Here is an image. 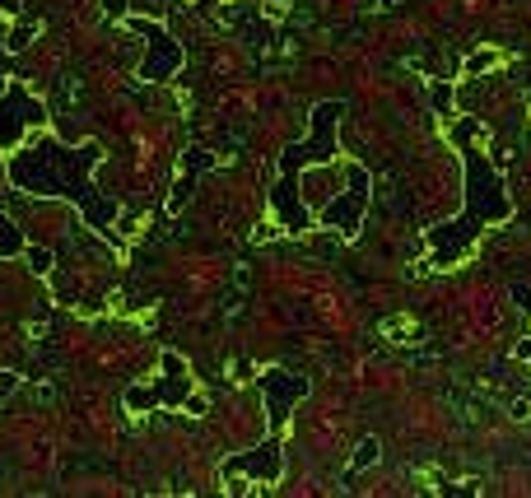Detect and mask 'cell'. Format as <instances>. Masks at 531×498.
I'll use <instances>...</instances> for the list:
<instances>
[{"instance_id": "1", "label": "cell", "mask_w": 531, "mask_h": 498, "mask_svg": "<svg viewBox=\"0 0 531 498\" xmlns=\"http://www.w3.org/2000/svg\"><path fill=\"white\" fill-rule=\"evenodd\" d=\"M103 163V145L84 140V145H66L47 131H33L19 149H10V182L28 196H56L80 210V219L94 233H103L117 247V215L122 205L103 187H94V168Z\"/></svg>"}, {"instance_id": "2", "label": "cell", "mask_w": 531, "mask_h": 498, "mask_svg": "<svg viewBox=\"0 0 531 498\" xmlns=\"http://www.w3.org/2000/svg\"><path fill=\"white\" fill-rule=\"evenodd\" d=\"M341 117H345L341 98H322L313 108V117H308V135L299 145L280 149V173H275V187H271V215L285 233L313 229V210H308V201L299 191V173L341 159Z\"/></svg>"}, {"instance_id": "3", "label": "cell", "mask_w": 531, "mask_h": 498, "mask_svg": "<svg viewBox=\"0 0 531 498\" xmlns=\"http://www.w3.org/2000/svg\"><path fill=\"white\" fill-rule=\"evenodd\" d=\"M457 154H462V168H466L462 215H471L476 224H485V229H490V224H508V219H513V196H508V187H504V173L480 154L476 140H471V145H457Z\"/></svg>"}, {"instance_id": "4", "label": "cell", "mask_w": 531, "mask_h": 498, "mask_svg": "<svg viewBox=\"0 0 531 498\" xmlns=\"http://www.w3.org/2000/svg\"><path fill=\"white\" fill-rule=\"evenodd\" d=\"M368 205H373V173H368L364 163H350V168H345V182L317 205L313 215L322 229L341 233V238H354L368 215Z\"/></svg>"}, {"instance_id": "5", "label": "cell", "mask_w": 531, "mask_h": 498, "mask_svg": "<svg viewBox=\"0 0 531 498\" xmlns=\"http://www.w3.org/2000/svg\"><path fill=\"white\" fill-rule=\"evenodd\" d=\"M131 33H140L145 38V56H140L136 75L145 84H164L173 80V75H182V66H187V52H182V42L168 33L159 19H145V14H126L122 19Z\"/></svg>"}, {"instance_id": "6", "label": "cell", "mask_w": 531, "mask_h": 498, "mask_svg": "<svg viewBox=\"0 0 531 498\" xmlns=\"http://www.w3.org/2000/svg\"><path fill=\"white\" fill-rule=\"evenodd\" d=\"M33 131H47V103H42L28 84H5L0 89V149L10 154L19 149Z\"/></svg>"}, {"instance_id": "7", "label": "cell", "mask_w": 531, "mask_h": 498, "mask_svg": "<svg viewBox=\"0 0 531 498\" xmlns=\"http://www.w3.org/2000/svg\"><path fill=\"white\" fill-rule=\"evenodd\" d=\"M257 480V485H280L285 475V433H266L261 447H247V452H233V457L219 461V480L233 485V480Z\"/></svg>"}, {"instance_id": "8", "label": "cell", "mask_w": 531, "mask_h": 498, "mask_svg": "<svg viewBox=\"0 0 531 498\" xmlns=\"http://www.w3.org/2000/svg\"><path fill=\"white\" fill-rule=\"evenodd\" d=\"M480 233H485V224H476L471 215H452L448 224H434V229L424 233V243H429V266L452 270L471 247H476Z\"/></svg>"}, {"instance_id": "9", "label": "cell", "mask_w": 531, "mask_h": 498, "mask_svg": "<svg viewBox=\"0 0 531 498\" xmlns=\"http://www.w3.org/2000/svg\"><path fill=\"white\" fill-rule=\"evenodd\" d=\"M313 391V382L299 373H285V368H266L261 373V396H266V424L271 433H285L289 419H294V405Z\"/></svg>"}, {"instance_id": "10", "label": "cell", "mask_w": 531, "mask_h": 498, "mask_svg": "<svg viewBox=\"0 0 531 498\" xmlns=\"http://www.w3.org/2000/svg\"><path fill=\"white\" fill-rule=\"evenodd\" d=\"M150 387H154V396H159V410H182V401L196 391V382H191V364L177 350H164L159 354V373H154Z\"/></svg>"}, {"instance_id": "11", "label": "cell", "mask_w": 531, "mask_h": 498, "mask_svg": "<svg viewBox=\"0 0 531 498\" xmlns=\"http://www.w3.org/2000/svg\"><path fill=\"white\" fill-rule=\"evenodd\" d=\"M205 168H210V154H205V149H187V159H182V173H177V187H173V196H168V210H173V215L191 201V191H196V182H201Z\"/></svg>"}, {"instance_id": "12", "label": "cell", "mask_w": 531, "mask_h": 498, "mask_svg": "<svg viewBox=\"0 0 531 498\" xmlns=\"http://www.w3.org/2000/svg\"><path fill=\"white\" fill-rule=\"evenodd\" d=\"M24 229H19V224H14L10 215H5V210H0V261H14V256H24Z\"/></svg>"}, {"instance_id": "13", "label": "cell", "mask_w": 531, "mask_h": 498, "mask_svg": "<svg viewBox=\"0 0 531 498\" xmlns=\"http://www.w3.org/2000/svg\"><path fill=\"white\" fill-rule=\"evenodd\" d=\"M499 66H504V52H499V47H471L462 61L466 75H490V70H499Z\"/></svg>"}, {"instance_id": "14", "label": "cell", "mask_w": 531, "mask_h": 498, "mask_svg": "<svg viewBox=\"0 0 531 498\" xmlns=\"http://www.w3.org/2000/svg\"><path fill=\"white\" fill-rule=\"evenodd\" d=\"M429 103H434V117L438 122H452L457 117V89L448 80H434L429 84Z\"/></svg>"}, {"instance_id": "15", "label": "cell", "mask_w": 531, "mask_h": 498, "mask_svg": "<svg viewBox=\"0 0 531 498\" xmlns=\"http://www.w3.org/2000/svg\"><path fill=\"white\" fill-rule=\"evenodd\" d=\"M38 33H42L38 19H19V14H14L10 33H5V47H10V52H24V47H33V42H38Z\"/></svg>"}, {"instance_id": "16", "label": "cell", "mask_w": 531, "mask_h": 498, "mask_svg": "<svg viewBox=\"0 0 531 498\" xmlns=\"http://www.w3.org/2000/svg\"><path fill=\"white\" fill-rule=\"evenodd\" d=\"M122 405L131 410V415H150V410H159V396H154L150 382H131L122 396Z\"/></svg>"}, {"instance_id": "17", "label": "cell", "mask_w": 531, "mask_h": 498, "mask_svg": "<svg viewBox=\"0 0 531 498\" xmlns=\"http://www.w3.org/2000/svg\"><path fill=\"white\" fill-rule=\"evenodd\" d=\"M378 457H382V443H378V438H373V433H368V438H359V447H354L350 471H345V475H350V480H354V475H359V471H368V466H378Z\"/></svg>"}, {"instance_id": "18", "label": "cell", "mask_w": 531, "mask_h": 498, "mask_svg": "<svg viewBox=\"0 0 531 498\" xmlns=\"http://www.w3.org/2000/svg\"><path fill=\"white\" fill-rule=\"evenodd\" d=\"M24 261H28L33 275H42V280L56 270V252H52V247H42V243H24Z\"/></svg>"}, {"instance_id": "19", "label": "cell", "mask_w": 531, "mask_h": 498, "mask_svg": "<svg viewBox=\"0 0 531 498\" xmlns=\"http://www.w3.org/2000/svg\"><path fill=\"white\" fill-rule=\"evenodd\" d=\"M485 135V126L476 122V117H462V122H448V140H452V149L457 145H471V140H480Z\"/></svg>"}, {"instance_id": "20", "label": "cell", "mask_w": 531, "mask_h": 498, "mask_svg": "<svg viewBox=\"0 0 531 498\" xmlns=\"http://www.w3.org/2000/svg\"><path fill=\"white\" fill-rule=\"evenodd\" d=\"M14 391H19V373H14V368H0V405L10 401Z\"/></svg>"}, {"instance_id": "21", "label": "cell", "mask_w": 531, "mask_h": 498, "mask_svg": "<svg viewBox=\"0 0 531 498\" xmlns=\"http://www.w3.org/2000/svg\"><path fill=\"white\" fill-rule=\"evenodd\" d=\"M182 410H187V415H205V410H210V401H205L201 391H191L187 401H182Z\"/></svg>"}, {"instance_id": "22", "label": "cell", "mask_w": 531, "mask_h": 498, "mask_svg": "<svg viewBox=\"0 0 531 498\" xmlns=\"http://www.w3.org/2000/svg\"><path fill=\"white\" fill-rule=\"evenodd\" d=\"M103 14H108V19H117V24H122L126 14H131V5H126V0H103Z\"/></svg>"}, {"instance_id": "23", "label": "cell", "mask_w": 531, "mask_h": 498, "mask_svg": "<svg viewBox=\"0 0 531 498\" xmlns=\"http://www.w3.org/2000/svg\"><path fill=\"white\" fill-rule=\"evenodd\" d=\"M513 303H518L522 312H531V284H513Z\"/></svg>"}, {"instance_id": "24", "label": "cell", "mask_w": 531, "mask_h": 498, "mask_svg": "<svg viewBox=\"0 0 531 498\" xmlns=\"http://www.w3.org/2000/svg\"><path fill=\"white\" fill-rule=\"evenodd\" d=\"M508 415L518 419V424H527V419H531V401H527V396H518V401H513V410H508Z\"/></svg>"}, {"instance_id": "25", "label": "cell", "mask_w": 531, "mask_h": 498, "mask_svg": "<svg viewBox=\"0 0 531 498\" xmlns=\"http://www.w3.org/2000/svg\"><path fill=\"white\" fill-rule=\"evenodd\" d=\"M513 359H522V364H531V336H522L518 345H513Z\"/></svg>"}, {"instance_id": "26", "label": "cell", "mask_w": 531, "mask_h": 498, "mask_svg": "<svg viewBox=\"0 0 531 498\" xmlns=\"http://www.w3.org/2000/svg\"><path fill=\"white\" fill-rule=\"evenodd\" d=\"M480 489H485V480H462V485L448 489V494H480Z\"/></svg>"}, {"instance_id": "27", "label": "cell", "mask_w": 531, "mask_h": 498, "mask_svg": "<svg viewBox=\"0 0 531 498\" xmlns=\"http://www.w3.org/2000/svg\"><path fill=\"white\" fill-rule=\"evenodd\" d=\"M0 14H10L14 19V14H19V0H0Z\"/></svg>"}, {"instance_id": "28", "label": "cell", "mask_w": 531, "mask_h": 498, "mask_svg": "<svg viewBox=\"0 0 531 498\" xmlns=\"http://www.w3.org/2000/svg\"><path fill=\"white\" fill-rule=\"evenodd\" d=\"M5 84H10V80H5V75H0V89H5Z\"/></svg>"}, {"instance_id": "29", "label": "cell", "mask_w": 531, "mask_h": 498, "mask_svg": "<svg viewBox=\"0 0 531 498\" xmlns=\"http://www.w3.org/2000/svg\"><path fill=\"white\" fill-rule=\"evenodd\" d=\"M191 5H196V0H191Z\"/></svg>"}]
</instances>
